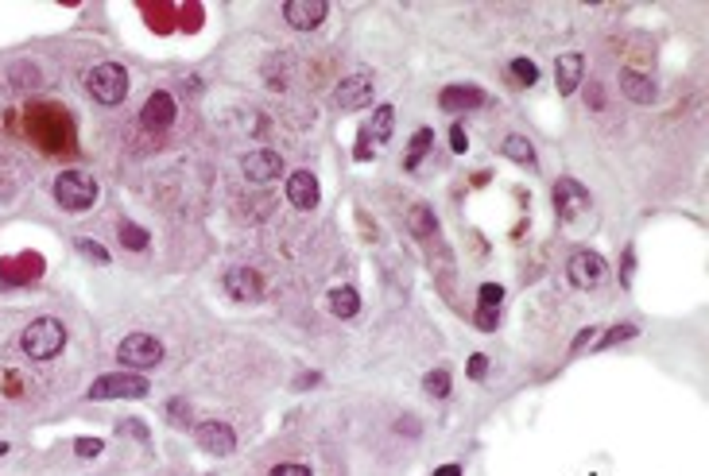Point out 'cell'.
Listing matches in <instances>:
<instances>
[{
	"label": "cell",
	"instance_id": "obj_34",
	"mask_svg": "<svg viewBox=\"0 0 709 476\" xmlns=\"http://www.w3.org/2000/svg\"><path fill=\"white\" fill-rule=\"evenodd\" d=\"M450 148H454L458 155L469 148V136H466V128H461V124H454V128H450Z\"/></svg>",
	"mask_w": 709,
	"mask_h": 476
},
{
	"label": "cell",
	"instance_id": "obj_5",
	"mask_svg": "<svg viewBox=\"0 0 709 476\" xmlns=\"http://www.w3.org/2000/svg\"><path fill=\"white\" fill-rule=\"evenodd\" d=\"M117 360L124 368L133 372H148L163 360V341L152 337V334H128L121 345H117Z\"/></svg>",
	"mask_w": 709,
	"mask_h": 476
},
{
	"label": "cell",
	"instance_id": "obj_2",
	"mask_svg": "<svg viewBox=\"0 0 709 476\" xmlns=\"http://www.w3.org/2000/svg\"><path fill=\"white\" fill-rule=\"evenodd\" d=\"M51 194L66 213H85V209H94L101 186H97L94 175H85V170H63V175L54 179Z\"/></svg>",
	"mask_w": 709,
	"mask_h": 476
},
{
	"label": "cell",
	"instance_id": "obj_30",
	"mask_svg": "<svg viewBox=\"0 0 709 476\" xmlns=\"http://www.w3.org/2000/svg\"><path fill=\"white\" fill-rule=\"evenodd\" d=\"M500 325V310H488V306H477V329H485V334H493Z\"/></svg>",
	"mask_w": 709,
	"mask_h": 476
},
{
	"label": "cell",
	"instance_id": "obj_17",
	"mask_svg": "<svg viewBox=\"0 0 709 476\" xmlns=\"http://www.w3.org/2000/svg\"><path fill=\"white\" fill-rule=\"evenodd\" d=\"M620 93H625L632 105H651V101L659 97V90H655V82H651L647 74H635V70H620Z\"/></svg>",
	"mask_w": 709,
	"mask_h": 476
},
{
	"label": "cell",
	"instance_id": "obj_26",
	"mask_svg": "<svg viewBox=\"0 0 709 476\" xmlns=\"http://www.w3.org/2000/svg\"><path fill=\"white\" fill-rule=\"evenodd\" d=\"M508 70H512V78L519 85H535V82H539V66H535L531 59H512Z\"/></svg>",
	"mask_w": 709,
	"mask_h": 476
},
{
	"label": "cell",
	"instance_id": "obj_15",
	"mask_svg": "<svg viewBox=\"0 0 709 476\" xmlns=\"http://www.w3.org/2000/svg\"><path fill=\"white\" fill-rule=\"evenodd\" d=\"M287 201H291L295 209H318V201H322V186L310 170H295V175H287Z\"/></svg>",
	"mask_w": 709,
	"mask_h": 476
},
{
	"label": "cell",
	"instance_id": "obj_10",
	"mask_svg": "<svg viewBox=\"0 0 709 476\" xmlns=\"http://www.w3.org/2000/svg\"><path fill=\"white\" fill-rule=\"evenodd\" d=\"M222 287L233 302H260L264 298V279H260V271H252V267H229Z\"/></svg>",
	"mask_w": 709,
	"mask_h": 476
},
{
	"label": "cell",
	"instance_id": "obj_19",
	"mask_svg": "<svg viewBox=\"0 0 709 476\" xmlns=\"http://www.w3.org/2000/svg\"><path fill=\"white\" fill-rule=\"evenodd\" d=\"M326 302H330V314H334V317H345V322L360 314V295L353 291V287H334V291L326 295Z\"/></svg>",
	"mask_w": 709,
	"mask_h": 476
},
{
	"label": "cell",
	"instance_id": "obj_12",
	"mask_svg": "<svg viewBox=\"0 0 709 476\" xmlns=\"http://www.w3.org/2000/svg\"><path fill=\"white\" fill-rule=\"evenodd\" d=\"M241 170H244V179H249V182H260V186L276 182L283 175V155L271 151V148L249 151V155H244V163H241Z\"/></svg>",
	"mask_w": 709,
	"mask_h": 476
},
{
	"label": "cell",
	"instance_id": "obj_18",
	"mask_svg": "<svg viewBox=\"0 0 709 476\" xmlns=\"http://www.w3.org/2000/svg\"><path fill=\"white\" fill-rule=\"evenodd\" d=\"M500 155L504 159H512V163H519V167H527V170H535L539 167V159H535V143L527 140V136H504V143H500Z\"/></svg>",
	"mask_w": 709,
	"mask_h": 476
},
{
	"label": "cell",
	"instance_id": "obj_24",
	"mask_svg": "<svg viewBox=\"0 0 709 476\" xmlns=\"http://www.w3.org/2000/svg\"><path fill=\"white\" fill-rule=\"evenodd\" d=\"M423 392L430 399H446V395H450V372H446V368H430L427 376H423Z\"/></svg>",
	"mask_w": 709,
	"mask_h": 476
},
{
	"label": "cell",
	"instance_id": "obj_29",
	"mask_svg": "<svg viewBox=\"0 0 709 476\" xmlns=\"http://www.w3.org/2000/svg\"><path fill=\"white\" fill-rule=\"evenodd\" d=\"M167 418L175 426H186V423H191V403H186V399H171L167 403Z\"/></svg>",
	"mask_w": 709,
	"mask_h": 476
},
{
	"label": "cell",
	"instance_id": "obj_3",
	"mask_svg": "<svg viewBox=\"0 0 709 476\" xmlns=\"http://www.w3.org/2000/svg\"><path fill=\"white\" fill-rule=\"evenodd\" d=\"M85 93L97 105H121L128 97V70L121 63H97L94 70H85Z\"/></svg>",
	"mask_w": 709,
	"mask_h": 476
},
{
	"label": "cell",
	"instance_id": "obj_4",
	"mask_svg": "<svg viewBox=\"0 0 709 476\" xmlns=\"http://www.w3.org/2000/svg\"><path fill=\"white\" fill-rule=\"evenodd\" d=\"M152 392L148 376H140V372H109V376H101L90 384V395L94 403H109V399H143Z\"/></svg>",
	"mask_w": 709,
	"mask_h": 476
},
{
	"label": "cell",
	"instance_id": "obj_11",
	"mask_svg": "<svg viewBox=\"0 0 709 476\" xmlns=\"http://www.w3.org/2000/svg\"><path fill=\"white\" fill-rule=\"evenodd\" d=\"M438 105H442V112H473V109L488 105V93L473 82H458V85H446L438 93Z\"/></svg>",
	"mask_w": 709,
	"mask_h": 476
},
{
	"label": "cell",
	"instance_id": "obj_22",
	"mask_svg": "<svg viewBox=\"0 0 709 476\" xmlns=\"http://www.w3.org/2000/svg\"><path fill=\"white\" fill-rule=\"evenodd\" d=\"M430 148H434V132H430V128H419V132L411 136V143H408V159H403V167L415 170V167L427 159Z\"/></svg>",
	"mask_w": 709,
	"mask_h": 476
},
{
	"label": "cell",
	"instance_id": "obj_6",
	"mask_svg": "<svg viewBox=\"0 0 709 476\" xmlns=\"http://www.w3.org/2000/svg\"><path fill=\"white\" fill-rule=\"evenodd\" d=\"M566 279L577 287V291H593V287H601L605 279H609V264H605V256L582 248V252H574L566 259Z\"/></svg>",
	"mask_w": 709,
	"mask_h": 476
},
{
	"label": "cell",
	"instance_id": "obj_39",
	"mask_svg": "<svg viewBox=\"0 0 709 476\" xmlns=\"http://www.w3.org/2000/svg\"><path fill=\"white\" fill-rule=\"evenodd\" d=\"M434 476H461V465H442V469H434Z\"/></svg>",
	"mask_w": 709,
	"mask_h": 476
},
{
	"label": "cell",
	"instance_id": "obj_13",
	"mask_svg": "<svg viewBox=\"0 0 709 476\" xmlns=\"http://www.w3.org/2000/svg\"><path fill=\"white\" fill-rule=\"evenodd\" d=\"M326 16H330L326 0H287V5H283V20L291 24L295 32H314Z\"/></svg>",
	"mask_w": 709,
	"mask_h": 476
},
{
	"label": "cell",
	"instance_id": "obj_7",
	"mask_svg": "<svg viewBox=\"0 0 709 476\" xmlns=\"http://www.w3.org/2000/svg\"><path fill=\"white\" fill-rule=\"evenodd\" d=\"M589 206H593V198L577 179H558L555 182V209H558L562 221H577L582 213H589Z\"/></svg>",
	"mask_w": 709,
	"mask_h": 476
},
{
	"label": "cell",
	"instance_id": "obj_31",
	"mask_svg": "<svg viewBox=\"0 0 709 476\" xmlns=\"http://www.w3.org/2000/svg\"><path fill=\"white\" fill-rule=\"evenodd\" d=\"M101 450H105V442H101V438H78L74 442V453L78 457H97Z\"/></svg>",
	"mask_w": 709,
	"mask_h": 476
},
{
	"label": "cell",
	"instance_id": "obj_37",
	"mask_svg": "<svg viewBox=\"0 0 709 476\" xmlns=\"http://www.w3.org/2000/svg\"><path fill=\"white\" fill-rule=\"evenodd\" d=\"M586 101H589L593 109H601V105H605V97H601V85H597V82H589V93H586Z\"/></svg>",
	"mask_w": 709,
	"mask_h": 476
},
{
	"label": "cell",
	"instance_id": "obj_28",
	"mask_svg": "<svg viewBox=\"0 0 709 476\" xmlns=\"http://www.w3.org/2000/svg\"><path fill=\"white\" fill-rule=\"evenodd\" d=\"M74 248H78L85 259H94V264H109V252L101 248L97 240H90V237H78V240H74Z\"/></svg>",
	"mask_w": 709,
	"mask_h": 476
},
{
	"label": "cell",
	"instance_id": "obj_1",
	"mask_svg": "<svg viewBox=\"0 0 709 476\" xmlns=\"http://www.w3.org/2000/svg\"><path fill=\"white\" fill-rule=\"evenodd\" d=\"M20 349L32 360H54L66 349V325L59 317H35L20 334Z\"/></svg>",
	"mask_w": 709,
	"mask_h": 476
},
{
	"label": "cell",
	"instance_id": "obj_32",
	"mask_svg": "<svg viewBox=\"0 0 709 476\" xmlns=\"http://www.w3.org/2000/svg\"><path fill=\"white\" fill-rule=\"evenodd\" d=\"M488 376V356L485 353H473L469 356V380H485Z\"/></svg>",
	"mask_w": 709,
	"mask_h": 476
},
{
	"label": "cell",
	"instance_id": "obj_8",
	"mask_svg": "<svg viewBox=\"0 0 709 476\" xmlns=\"http://www.w3.org/2000/svg\"><path fill=\"white\" fill-rule=\"evenodd\" d=\"M194 442H198V450H206L210 457H229V453L237 450L233 426H229V423H217V418H210V423H198V426H194Z\"/></svg>",
	"mask_w": 709,
	"mask_h": 476
},
{
	"label": "cell",
	"instance_id": "obj_23",
	"mask_svg": "<svg viewBox=\"0 0 709 476\" xmlns=\"http://www.w3.org/2000/svg\"><path fill=\"white\" fill-rule=\"evenodd\" d=\"M117 237H121V244H124V248H133V252H143V248H148V244H152L148 228H140L136 221H121Z\"/></svg>",
	"mask_w": 709,
	"mask_h": 476
},
{
	"label": "cell",
	"instance_id": "obj_33",
	"mask_svg": "<svg viewBox=\"0 0 709 476\" xmlns=\"http://www.w3.org/2000/svg\"><path fill=\"white\" fill-rule=\"evenodd\" d=\"M268 476H310V469L307 465H295V461H287V465H276Z\"/></svg>",
	"mask_w": 709,
	"mask_h": 476
},
{
	"label": "cell",
	"instance_id": "obj_9",
	"mask_svg": "<svg viewBox=\"0 0 709 476\" xmlns=\"http://www.w3.org/2000/svg\"><path fill=\"white\" fill-rule=\"evenodd\" d=\"M372 78L369 74H350V78H341L338 82V90H334V105L341 112H357V109H369L372 105Z\"/></svg>",
	"mask_w": 709,
	"mask_h": 476
},
{
	"label": "cell",
	"instance_id": "obj_20",
	"mask_svg": "<svg viewBox=\"0 0 709 476\" xmlns=\"http://www.w3.org/2000/svg\"><path fill=\"white\" fill-rule=\"evenodd\" d=\"M408 228H411V233H415L419 240H427V237L438 233V218H434V209H430V206H423V201H419V206H411V209H408Z\"/></svg>",
	"mask_w": 709,
	"mask_h": 476
},
{
	"label": "cell",
	"instance_id": "obj_36",
	"mask_svg": "<svg viewBox=\"0 0 709 476\" xmlns=\"http://www.w3.org/2000/svg\"><path fill=\"white\" fill-rule=\"evenodd\" d=\"M597 334H601V329H597V325H589V329H582V334H577V341H574V353H582V349H586V345H589V341H597Z\"/></svg>",
	"mask_w": 709,
	"mask_h": 476
},
{
	"label": "cell",
	"instance_id": "obj_27",
	"mask_svg": "<svg viewBox=\"0 0 709 476\" xmlns=\"http://www.w3.org/2000/svg\"><path fill=\"white\" fill-rule=\"evenodd\" d=\"M500 302H504V287L500 283H481V291H477V306L500 310Z\"/></svg>",
	"mask_w": 709,
	"mask_h": 476
},
{
	"label": "cell",
	"instance_id": "obj_21",
	"mask_svg": "<svg viewBox=\"0 0 709 476\" xmlns=\"http://www.w3.org/2000/svg\"><path fill=\"white\" fill-rule=\"evenodd\" d=\"M392 128H396V109L392 105H380V109L372 112V124L365 128V132L376 143H388V140H392Z\"/></svg>",
	"mask_w": 709,
	"mask_h": 476
},
{
	"label": "cell",
	"instance_id": "obj_25",
	"mask_svg": "<svg viewBox=\"0 0 709 476\" xmlns=\"http://www.w3.org/2000/svg\"><path fill=\"white\" fill-rule=\"evenodd\" d=\"M640 329H635L632 322H625V325H613L609 334H605L601 341H593V349H613V345H620V341H632Z\"/></svg>",
	"mask_w": 709,
	"mask_h": 476
},
{
	"label": "cell",
	"instance_id": "obj_38",
	"mask_svg": "<svg viewBox=\"0 0 709 476\" xmlns=\"http://www.w3.org/2000/svg\"><path fill=\"white\" fill-rule=\"evenodd\" d=\"M124 430H128V434H136L140 442H148V430H143L140 423H121V434H124Z\"/></svg>",
	"mask_w": 709,
	"mask_h": 476
},
{
	"label": "cell",
	"instance_id": "obj_16",
	"mask_svg": "<svg viewBox=\"0 0 709 476\" xmlns=\"http://www.w3.org/2000/svg\"><path fill=\"white\" fill-rule=\"evenodd\" d=\"M582 78H586V59H582V54H577V51L558 54V63H555V85H558V93L562 97L577 93Z\"/></svg>",
	"mask_w": 709,
	"mask_h": 476
},
{
	"label": "cell",
	"instance_id": "obj_14",
	"mask_svg": "<svg viewBox=\"0 0 709 476\" xmlns=\"http://www.w3.org/2000/svg\"><path fill=\"white\" fill-rule=\"evenodd\" d=\"M140 124L148 128V132H167V128L175 124V97L163 93V90H155L148 101H143Z\"/></svg>",
	"mask_w": 709,
	"mask_h": 476
},
{
	"label": "cell",
	"instance_id": "obj_35",
	"mask_svg": "<svg viewBox=\"0 0 709 476\" xmlns=\"http://www.w3.org/2000/svg\"><path fill=\"white\" fill-rule=\"evenodd\" d=\"M396 430L399 434H408V438H419V418H411V414H403L399 423H396Z\"/></svg>",
	"mask_w": 709,
	"mask_h": 476
}]
</instances>
